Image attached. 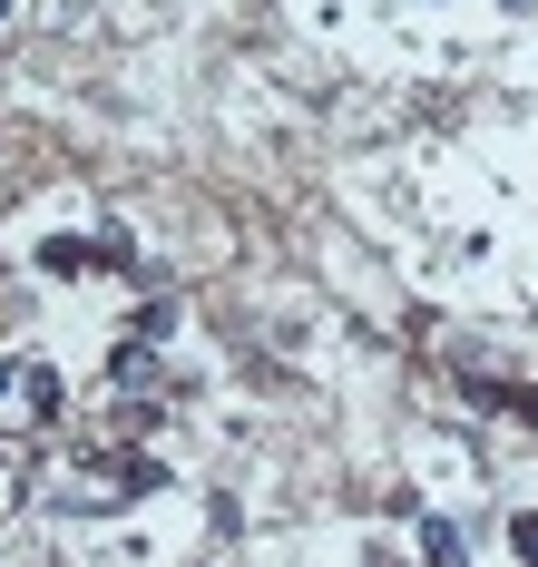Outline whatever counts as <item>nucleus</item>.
Returning <instances> with one entry per match:
<instances>
[{"label": "nucleus", "instance_id": "423d86ee", "mask_svg": "<svg viewBox=\"0 0 538 567\" xmlns=\"http://www.w3.org/2000/svg\"><path fill=\"white\" fill-rule=\"evenodd\" d=\"M0 401H20V362L10 352H0Z\"/></svg>", "mask_w": 538, "mask_h": 567}, {"label": "nucleus", "instance_id": "f03ea898", "mask_svg": "<svg viewBox=\"0 0 538 567\" xmlns=\"http://www.w3.org/2000/svg\"><path fill=\"white\" fill-rule=\"evenodd\" d=\"M108 382H118V392H157V342L127 333L118 352H108Z\"/></svg>", "mask_w": 538, "mask_h": 567}, {"label": "nucleus", "instance_id": "7ed1b4c3", "mask_svg": "<svg viewBox=\"0 0 538 567\" xmlns=\"http://www.w3.org/2000/svg\"><path fill=\"white\" fill-rule=\"evenodd\" d=\"M20 401H30V411H20V421H60V372H50V362H20Z\"/></svg>", "mask_w": 538, "mask_h": 567}, {"label": "nucleus", "instance_id": "f257e3e1", "mask_svg": "<svg viewBox=\"0 0 538 567\" xmlns=\"http://www.w3.org/2000/svg\"><path fill=\"white\" fill-rule=\"evenodd\" d=\"M30 265H40L50 284H79V275H99V235H50Z\"/></svg>", "mask_w": 538, "mask_h": 567}, {"label": "nucleus", "instance_id": "39448f33", "mask_svg": "<svg viewBox=\"0 0 538 567\" xmlns=\"http://www.w3.org/2000/svg\"><path fill=\"white\" fill-rule=\"evenodd\" d=\"M509 548H519V558H538V509H519V518H509Z\"/></svg>", "mask_w": 538, "mask_h": 567}, {"label": "nucleus", "instance_id": "20e7f679", "mask_svg": "<svg viewBox=\"0 0 538 567\" xmlns=\"http://www.w3.org/2000/svg\"><path fill=\"white\" fill-rule=\"evenodd\" d=\"M127 333H137V342H177V303H167V293H157V303H137V323H127Z\"/></svg>", "mask_w": 538, "mask_h": 567}]
</instances>
